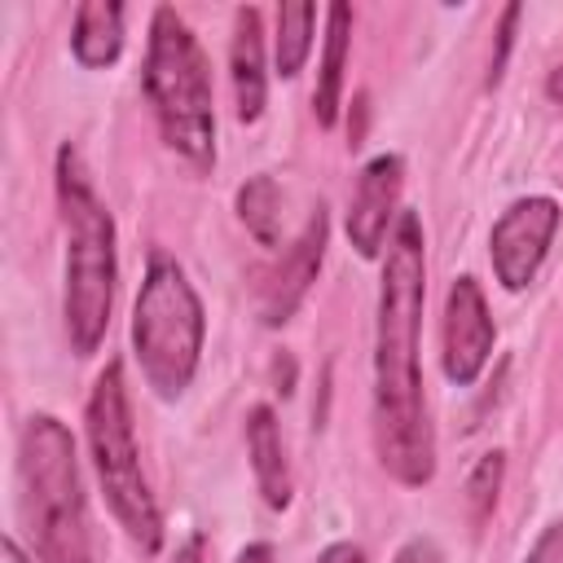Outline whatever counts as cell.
<instances>
[{
    "mask_svg": "<svg viewBox=\"0 0 563 563\" xmlns=\"http://www.w3.org/2000/svg\"><path fill=\"white\" fill-rule=\"evenodd\" d=\"M427 299V251L422 220L400 211L387 242L378 325H374V449L391 479L422 488L435 475V435L418 374V325Z\"/></svg>",
    "mask_w": 563,
    "mask_h": 563,
    "instance_id": "6da1fadb",
    "label": "cell"
},
{
    "mask_svg": "<svg viewBox=\"0 0 563 563\" xmlns=\"http://www.w3.org/2000/svg\"><path fill=\"white\" fill-rule=\"evenodd\" d=\"M57 216L66 233V290H62V317L75 356H92L106 339L110 308H114V220L101 194L92 189V176L75 145L57 150Z\"/></svg>",
    "mask_w": 563,
    "mask_h": 563,
    "instance_id": "7a4b0ae2",
    "label": "cell"
},
{
    "mask_svg": "<svg viewBox=\"0 0 563 563\" xmlns=\"http://www.w3.org/2000/svg\"><path fill=\"white\" fill-rule=\"evenodd\" d=\"M22 515L35 537L40 563H92L88 501L79 484L75 440L62 418L31 413L18 440Z\"/></svg>",
    "mask_w": 563,
    "mask_h": 563,
    "instance_id": "3957f363",
    "label": "cell"
},
{
    "mask_svg": "<svg viewBox=\"0 0 563 563\" xmlns=\"http://www.w3.org/2000/svg\"><path fill=\"white\" fill-rule=\"evenodd\" d=\"M145 97L154 106L158 136L172 154L189 167L216 163V106H211V70L189 31V22L158 4L150 18V48H145Z\"/></svg>",
    "mask_w": 563,
    "mask_h": 563,
    "instance_id": "277c9868",
    "label": "cell"
},
{
    "mask_svg": "<svg viewBox=\"0 0 563 563\" xmlns=\"http://www.w3.org/2000/svg\"><path fill=\"white\" fill-rule=\"evenodd\" d=\"M202 299L185 268L167 255H154L141 282V295L132 303V347L141 361L145 383L163 396L176 400L202 361Z\"/></svg>",
    "mask_w": 563,
    "mask_h": 563,
    "instance_id": "5b68a950",
    "label": "cell"
},
{
    "mask_svg": "<svg viewBox=\"0 0 563 563\" xmlns=\"http://www.w3.org/2000/svg\"><path fill=\"white\" fill-rule=\"evenodd\" d=\"M88 449H92V466H97L106 506L114 510L119 528L132 537V545H141L145 554H158L163 515H158V501L141 471V449H136L132 405H128L119 361H110L88 391Z\"/></svg>",
    "mask_w": 563,
    "mask_h": 563,
    "instance_id": "8992f818",
    "label": "cell"
},
{
    "mask_svg": "<svg viewBox=\"0 0 563 563\" xmlns=\"http://www.w3.org/2000/svg\"><path fill=\"white\" fill-rule=\"evenodd\" d=\"M559 220H563V211L545 194L515 198L497 216V224L488 233V255H493V273L506 290H523L537 277V268H541V260L554 242Z\"/></svg>",
    "mask_w": 563,
    "mask_h": 563,
    "instance_id": "52a82bcc",
    "label": "cell"
},
{
    "mask_svg": "<svg viewBox=\"0 0 563 563\" xmlns=\"http://www.w3.org/2000/svg\"><path fill=\"white\" fill-rule=\"evenodd\" d=\"M493 343H497V325L488 317V299H484L479 282L471 273L453 277L449 299H444V374H449V383L471 387L484 374Z\"/></svg>",
    "mask_w": 563,
    "mask_h": 563,
    "instance_id": "ba28073f",
    "label": "cell"
},
{
    "mask_svg": "<svg viewBox=\"0 0 563 563\" xmlns=\"http://www.w3.org/2000/svg\"><path fill=\"white\" fill-rule=\"evenodd\" d=\"M400 185H405V158L400 154H374L356 185H352V202H347V238L356 246L361 260H374L387 242V224L396 216L400 202Z\"/></svg>",
    "mask_w": 563,
    "mask_h": 563,
    "instance_id": "9c48e42d",
    "label": "cell"
},
{
    "mask_svg": "<svg viewBox=\"0 0 563 563\" xmlns=\"http://www.w3.org/2000/svg\"><path fill=\"white\" fill-rule=\"evenodd\" d=\"M325 233H330L325 207L317 202L308 224H303V233L295 238V246L282 255V264L260 286V321L264 325H286L295 317V308L303 303L308 286L317 282V268H321V255H325Z\"/></svg>",
    "mask_w": 563,
    "mask_h": 563,
    "instance_id": "30bf717a",
    "label": "cell"
},
{
    "mask_svg": "<svg viewBox=\"0 0 563 563\" xmlns=\"http://www.w3.org/2000/svg\"><path fill=\"white\" fill-rule=\"evenodd\" d=\"M229 79H233V110L242 123H255L268 101V75H264V31L260 9L242 4L233 13V44H229Z\"/></svg>",
    "mask_w": 563,
    "mask_h": 563,
    "instance_id": "8fae6325",
    "label": "cell"
},
{
    "mask_svg": "<svg viewBox=\"0 0 563 563\" xmlns=\"http://www.w3.org/2000/svg\"><path fill=\"white\" fill-rule=\"evenodd\" d=\"M246 453H251V466H255L260 497L273 510H286L290 506V462H286V449H282L277 413L268 405H255L246 413Z\"/></svg>",
    "mask_w": 563,
    "mask_h": 563,
    "instance_id": "7c38bea8",
    "label": "cell"
},
{
    "mask_svg": "<svg viewBox=\"0 0 563 563\" xmlns=\"http://www.w3.org/2000/svg\"><path fill=\"white\" fill-rule=\"evenodd\" d=\"M70 53L88 70L110 66L123 53V4H114V0H84L75 9V26H70Z\"/></svg>",
    "mask_w": 563,
    "mask_h": 563,
    "instance_id": "4fadbf2b",
    "label": "cell"
},
{
    "mask_svg": "<svg viewBox=\"0 0 563 563\" xmlns=\"http://www.w3.org/2000/svg\"><path fill=\"white\" fill-rule=\"evenodd\" d=\"M347 40H352V9L347 4H330V13H325V53H321L317 88H312V114H317L321 128H334V119H339Z\"/></svg>",
    "mask_w": 563,
    "mask_h": 563,
    "instance_id": "5bb4252c",
    "label": "cell"
},
{
    "mask_svg": "<svg viewBox=\"0 0 563 563\" xmlns=\"http://www.w3.org/2000/svg\"><path fill=\"white\" fill-rule=\"evenodd\" d=\"M312 31H317V4L295 0V4H282V9H277L273 62H277V75H282V79H295V75L303 70L308 48H312Z\"/></svg>",
    "mask_w": 563,
    "mask_h": 563,
    "instance_id": "9a60e30c",
    "label": "cell"
},
{
    "mask_svg": "<svg viewBox=\"0 0 563 563\" xmlns=\"http://www.w3.org/2000/svg\"><path fill=\"white\" fill-rule=\"evenodd\" d=\"M277 207H282V194H277L273 176H251L238 189V216H242V224L251 229V238L260 246H277V224H282Z\"/></svg>",
    "mask_w": 563,
    "mask_h": 563,
    "instance_id": "2e32d148",
    "label": "cell"
},
{
    "mask_svg": "<svg viewBox=\"0 0 563 563\" xmlns=\"http://www.w3.org/2000/svg\"><path fill=\"white\" fill-rule=\"evenodd\" d=\"M501 471H506L501 453H484V457L471 466V475H466V510H471V523H475V528H479V523L493 515V506H497Z\"/></svg>",
    "mask_w": 563,
    "mask_h": 563,
    "instance_id": "e0dca14e",
    "label": "cell"
},
{
    "mask_svg": "<svg viewBox=\"0 0 563 563\" xmlns=\"http://www.w3.org/2000/svg\"><path fill=\"white\" fill-rule=\"evenodd\" d=\"M523 563H563V515L532 541V550H528Z\"/></svg>",
    "mask_w": 563,
    "mask_h": 563,
    "instance_id": "ac0fdd59",
    "label": "cell"
},
{
    "mask_svg": "<svg viewBox=\"0 0 563 563\" xmlns=\"http://www.w3.org/2000/svg\"><path fill=\"white\" fill-rule=\"evenodd\" d=\"M515 22H519V4H506L501 9V26H497V53H493V66H488V84H497L501 79V66H506V53H510V31H515Z\"/></svg>",
    "mask_w": 563,
    "mask_h": 563,
    "instance_id": "d6986e66",
    "label": "cell"
},
{
    "mask_svg": "<svg viewBox=\"0 0 563 563\" xmlns=\"http://www.w3.org/2000/svg\"><path fill=\"white\" fill-rule=\"evenodd\" d=\"M391 563H444V554H440V545H435L431 537H409V541L396 550Z\"/></svg>",
    "mask_w": 563,
    "mask_h": 563,
    "instance_id": "ffe728a7",
    "label": "cell"
},
{
    "mask_svg": "<svg viewBox=\"0 0 563 563\" xmlns=\"http://www.w3.org/2000/svg\"><path fill=\"white\" fill-rule=\"evenodd\" d=\"M317 563H365V554H361V545H352V541H334V545H325V550L317 554Z\"/></svg>",
    "mask_w": 563,
    "mask_h": 563,
    "instance_id": "44dd1931",
    "label": "cell"
},
{
    "mask_svg": "<svg viewBox=\"0 0 563 563\" xmlns=\"http://www.w3.org/2000/svg\"><path fill=\"white\" fill-rule=\"evenodd\" d=\"M172 563H202V532H189L180 545H176V559Z\"/></svg>",
    "mask_w": 563,
    "mask_h": 563,
    "instance_id": "7402d4cb",
    "label": "cell"
},
{
    "mask_svg": "<svg viewBox=\"0 0 563 563\" xmlns=\"http://www.w3.org/2000/svg\"><path fill=\"white\" fill-rule=\"evenodd\" d=\"M233 563H273V545L268 541H251L246 550H238Z\"/></svg>",
    "mask_w": 563,
    "mask_h": 563,
    "instance_id": "603a6c76",
    "label": "cell"
},
{
    "mask_svg": "<svg viewBox=\"0 0 563 563\" xmlns=\"http://www.w3.org/2000/svg\"><path fill=\"white\" fill-rule=\"evenodd\" d=\"M545 97H550L554 106H563V62L550 70V79H545Z\"/></svg>",
    "mask_w": 563,
    "mask_h": 563,
    "instance_id": "cb8c5ba5",
    "label": "cell"
}]
</instances>
